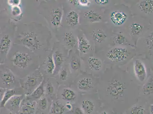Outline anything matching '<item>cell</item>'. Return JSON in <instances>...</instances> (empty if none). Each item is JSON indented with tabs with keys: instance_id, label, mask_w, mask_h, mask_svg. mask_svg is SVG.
I'll return each mask as SVG.
<instances>
[{
	"instance_id": "e575fe53",
	"label": "cell",
	"mask_w": 153,
	"mask_h": 114,
	"mask_svg": "<svg viewBox=\"0 0 153 114\" xmlns=\"http://www.w3.org/2000/svg\"><path fill=\"white\" fill-rule=\"evenodd\" d=\"M114 41L115 44L121 45L126 44V37L122 34H118L114 38Z\"/></svg>"
},
{
	"instance_id": "44dd1931",
	"label": "cell",
	"mask_w": 153,
	"mask_h": 114,
	"mask_svg": "<svg viewBox=\"0 0 153 114\" xmlns=\"http://www.w3.org/2000/svg\"><path fill=\"white\" fill-rule=\"evenodd\" d=\"M88 64L90 70L99 71L102 68V62L98 58L90 57L88 59Z\"/></svg>"
},
{
	"instance_id": "4fadbf2b",
	"label": "cell",
	"mask_w": 153,
	"mask_h": 114,
	"mask_svg": "<svg viewBox=\"0 0 153 114\" xmlns=\"http://www.w3.org/2000/svg\"><path fill=\"white\" fill-rule=\"evenodd\" d=\"M42 73L48 75H53L55 69V66L52 56V50L49 51L47 55L40 62L39 68Z\"/></svg>"
},
{
	"instance_id": "b9f144b4",
	"label": "cell",
	"mask_w": 153,
	"mask_h": 114,
	"mask_svg": "<svg viewBox=\"0 0 153 114\" xmlns=\"http://www.w3.org/2000/svg\"><path fill=\"white\" fill-rule=\"evenodd\" d=\"M94 1L96 3L99 5H106L108 3V0H94Z\"/></svg>"
},
{
	"instance_id": "ab89813d",
	"label": "cell",
	"mask_w": 153,
	"mask_h": 114,
	"mask_svg": "<svg viewBox=\"0 0 153 114\" xmlns=\"http://www.w3.org/2000/svg\"><path fill=\"white\" fill-rule=\"evenodd\" d=\"M79 5L83 7H87L89 6L90 4V2L88 0H80L79 1Z\"/></svg>"
},
{
	"instance_id": "8d00e7d4",
	"label": "cell",
	"mask_w": 153,
	"mask_h": 114,
	"mask_svg": "<svg viewBox=\"0 0 153 114\" xmlns=\"http://www.w3.org/2000/svg\"><path fill=\"white\" fill-rule=\"evenodd\" d=\"M46 90L47 94L49 95H51L54 93V87L52 82L48 81L45 84Z\"/></svg>"
},
{
	"instance_id": "7bdbcfd3",
	"label": "cell",
	"mask_w": 153,
	"mask_h": 114,
	"mask_svg": "<svg viewBox=\"0 0 153 114\" xmlns=\"http://www.w3.org/2000/svg\"><path fill=\"white\" fill-rule=\"evenodd\" d=\"M65 108L68 110V111H71L73 110L74 108L73 106L71 104V103L68 102L66 104L65 106Z\"/></svg>"
},
{
	"instance_id": "30bf717a",
	"label": "cell",
	"mask_w": 153,
	"mask_h": 114,
	"mask_svg": "<svg viewBox=\"0 0 153 114\" xmlns=\"http://www.w3.org/2000/svg\"><path fill=\"white\" fill-rule=\"evenodd\" d=\"M44 76L39 69L27 75L22 81L23 87L28 92L32 93L44 80Z\"/></svg>"
},
{
	"instance_id": "d4e9b609",
	"label": "cell",
	"mask_w": 153,
	"mask_h": 114,
	"mask_svg": "<svg viewBox=\"0 0 153 114\" xmlns=\"http://www.w3.org/2000/svg\"><path fill=\"white\" fill-rule=\"evenodd\" d=\"M36 103V101H29L22 107L20 114H34Z\"/></svg>"
},
{
	"instance_id": "ee69618b",
	"label": "cell",
	"mask_w": 153,
	"mask_h": 114,
	"mask_svg": "<svg viewBox=\"0 0 153 114\" xmlns=\"http://www.w3.org/2000/svg\"><path fill=\"white\" fill-rule=\"evenodd\" d=\"M150 113L151 114H153V103L151 104L150 105Z\"/></svg>"
},
{
	"instance_id": "9a60e30c",
	"label": "cell",
	"mask_w": 153,
	"mask_h": 114,
	"mask_svg": "<svg viewBox=\"0 0 153 114\" xmlns=\"http://www.w3.org/2000/svg\"><path fill=\"white\" fill-rule=\"evenodd\" d=\"M147 108L145 100L140 97L137 102L129 108L123 114H149Z\"/></svg>"
},
{
	"instance_id": "ba28073f",
	"label": "cell",
	"mask_w": 153,
	"mask_h": 114,
	"mask_svg": "<svg viewBox=\"0 0 153 114\" xmlns=\"http://www.w3.org/2000/svg\"><path fill=\"white\" fill-rule=\"evenodd\" d=\"M102 105L98 93L87 94L80 102V108L84 114H97Z\"/></svg>"
},
{
	"instance_id": "60d3db41",
	"label": "cell",
	"mask_w": 153,
	"mask_h": 114,
	"mask_svg": "<svg viewBox=\"0 0 153 114\" xmlns=\"http://www.w3.org/2000/svg\"><path fill=\"white\" fill-rule=\"evenodd\" d=\"M73 110V114H84L81 108L79 107H75L74 108Z\"/></svg>"
},
{
	"instance_id": "d6986e66",
	"label": "cell",
	"mask_w": 153,
	"mask_h": 114,
	"mask_svg": "<svg viewBox=\"0 0 153 114\" xmlns=\"http://www.w3.org/2000/svg\"><path fill=\"white\" fill-rule=\"evenodd\" d=\"M153 94V76H151L140 89V97L144 98Z\"/></svg>"
},
{
	"instance_id": "7a4b0ae2",
	"label": "cell",
	"mask_w": 153,
	"mask_h": 114,
	"mask_svg": "<svg viewBox=\"0 0 153 114\" xmlns=\"http://www.w3.org/2000/svg\"><path fill=\"white\" fill-rule=\"evenodd\" d=\"M52 38L49 28L32 22L16 25L14 44L29 49L38 56L41 61L51 50Z\"/></svg>"
},
{
	"instance_id": "484cf974",
	"label": "cell",
	"mask_w": 153,
	"mask_h": 114,
	"mask_svg": "<svg viewBox=\"0 0 153 114\" xmlns=\"http://www.w3.org/2000/svg\"><path fill=\"white\" fill-rule=\"evenodd\" d=\"M45 84L46 81L45 79H44L40 85L32 93L31 96L36 99H41L42 97L44 95L45 92Z\"/></svg>"
},
{
	"instance_id": "f1b7e54d",
	"label": "cell",
	"mask_w": 153,
	"mask_h": 114,
	"mask_svg": "<svg viewBox=\"0 0 153 114\" xmlns=\"http://www.w3.org/2000/svg\"><path fill=\"white\" fill-rule=\"evenodd\" d=\"M107 36L102 29H99L97 31H93L92 37L96 42L101 43L104 41Z\"/></svg>"
},
{
	"instance_id": "cb8c5ba5",
	"label": "cell",
	"mask_w": 153,
	"mask_h": 114,
	"mask_svg": "<svg viewBox=\"0 0 153 114\" xmlns=\"http://www.w3.org/2000/svg\"><path fill=\"white\" fill-rule=\"evenodd\" d=\"M83 16L86 20L91 23L99 21L102 19V16L100 14L93 10L85 12Z\"/></svg>"
},
{
	"instance_id": "5b68a950",
	"label": "cell",
	"mask_w": 153,
	"mask_h": 114,
	"mask_svg": "<svg viewBox=\"0 0 153 114\" xmlns=\"http://www.w3.org/2000/svg\"><path fill=\"white\" fill-rule=\"evenodd\" d=\"M1 20L0 63L4 64L7 56L14 44L16 25L9 17Z\"/></svg>"
},
{
	"instance_id": "2e32d148",
	"label": "cell",
	"mask_w": 153,
	"mask_h": 114,
	"mask_svg": "<svg viewBox=\"0 0 153 114\" xmlns=\"http://www.w3.org/2000/svg\"><path fill=\"white\" fill-rule=\"evenodd\" d=\"M134 72L136 78L140 82H143L146 79L147 73L145 67L139 60H136L135 61Z\"/></svg>"
},
{
	"instance_id": "ffe728a7",
	"label": "cell",
	"mask_w": 153,
	"mask_h": 114,
	"mask_svg": "<svg viewBox=\"0 0 153 114\" xmlns=\"http://www.w3.org/2000/svg\"><path fill=\"white\" fill-rule=\"evenodd\" d=\"M78 50L80 53L83 54H87L91 49V44L83 36H77Z\"/></svg>"
},
{
	"instance_id": "d590c367",
	"label": "cell",
	"mask_w": 153,
	"mask_h": 114,
	"mask_svg": "<svg viewBox=\"0 0 153 114\" xmlns=\"http://www.w3.org/2000/svg\"><path fill=\"white\" fill-rule=\"evenodd\" d=\"M145 42L147 48L150 50H153V31L151 32L145 39Z\"/></svg>"
},
{
	"instance_id": "f35d334b",
	"label": "cell",
	"mask_w": 153,
	"mask_h": 114,
	"mask_svg": "<svg viewBox=\"0 0 153 114\" xmlns=\"http://www.w3.org/2000/svg\"><path fill=\"white\" fill-rule=\"evenodd\" d=\"M21 1L20 0H9L7 2V3L9 6H20Z\"/></svg>"
},
{
	"instance_id": "ac0fdd59",
	"label": "cell",
	"mask_w": 153,
	"mask_h": 114,
	"mask_svg": "<svg viewBox=\"0 0 153 114\" xmlns=\"http://www.w3.org/2000/svg\"><path fill=\"white\" fill-rule=\"evenodd\" d=\"M110 19L112 23L115 25L120 26L126 21L127 16L124 12L120 11H115L111 14Z\"/></svg>"
},
{
	"instance_id": "603a6c76",
	"label": "cell",
	"mask_w": 153,
	"mask_h": 114,
	"mask_svg": "<svg viewBox=\"0 0 153 114\" xmlns=\"http://www.w3.org/2000/svg\"><path fill=\"white\" fill-rule=\"evenodd\" d=\"M140 9L147 14H153V0H144L141 1L139 5Z\"/></svg>"
},
{
	"instance_id": "d6a6232c",
	"label": "cell",
	"mask_w": 153,
	"mask_h": 114,
	"mask_svg": "<svg viewBox=\"0 0 153 114\" xmlns=\"http://www.w3.org/2000/svg\"><path fill=\"white\" fill-rule=\"evenodd\" d=\"M22 95L14 96L10 100V104L13 108L19 107L23 99Z\"/></svg>"
},
{
	"instance_id": "e0dca14e",
	"label": "cell",
	"mask_w": 153,
	"mask_h": 114,
	"mask_svg": "<svg viewBox=\"0 0 153 114\" xmlns=\"http://www.w3.org/2000/svg\"><path fill=\"white\" fill-rule=\"evenodd\" d=\"M75 52L69 51V56L68 63L69 65L71 72H76L81 67V63L80 60L75 54Z\"/></svg>"
},
{
	"instance_id": "5bb4252c",
	"label": "cell",
	"mask_w": 153,
	"mask_h": 114,
	"mask_svg": "<svg viewBox=\"0 0 153 114\" xmlns=\"http://www.w3.org/2000/svg\"><path fill=\"white\" fill-rule=\"evenodd\" d=\"M126 48L116 47L110 50L106 54L107 58L113 62H122L128 57Z\"/></svg>"
},
{
	"instance_id": "7c38bea8",
	"label": "cell",
	"mask_w": 153,
	"mask_h": 114,
	"mask_svg": "<svg viewBox=\"0 0 153 114\" xmlns=\"http://www.w3.org/2000/svg\"><path fill=\"white\" fill-rule=\"evenodd\" d=\"M17 79L14 73L3 64H1V83L5 87L15 86Z\"/></svg>"
},
{
	"instance_id": "f6af8a7d",
	"label": "cell",
	"mask_w": 153,
	"mask_h": 114,
	"mask_svg": "<svg viewBox=\"0 0 153 114\" xmlns=\"http://www.w3.org/2000/svg\"><path fill=\"white\" fill-rule=\"evenodd\" d=\"M4 114H13L12 113V112H10L9 113Z\"/></svg>"
},
{
	"instance_id": "6da1fadb",
	"label": "cell",
	"mask_w": 153,
	"mask_h": 114,
	"mask_svg": "<svg viewBox=\"0 0 153 114\" xmlns=\"http://www.w3.org/2000/svg\"><path fill=\"white\" fill-rule=\"evenodd\" d=\"M98 94L102 105L117 114H123L138 101L140 89L131 87L121 78L113 77L98 87Z\"/></svg>"
},
{
	"instance_id": "f546056e",
	"label": "cell",
	"mask_w": 153,
	"mask_h": 114,
	"mask_svg": "<svg viewBox=\"0 0 153 114\" xmlns=\"http://www.w3.org/2000/svg\"><path fill=\"white\" fill-rule=\"evenodd\" d=\"M66 108L62 104L59 102L53 103L51 105V114H63Z\"/></svg>"
},
{
	"instance_id": "4316f807",
	"label": "cell",
	"mask_w": 153,
	"mask_h": 114,
	"mask_svg": "<svg viewBox=\"0 0 153 114\" xmlns=\"http://www.w3.org/2000/svg\"><path fill=\"white\" fill-rule=\"evenodd\" d=\"M70 73L71 71L69 65L67 63L61 68L57 75L59 76L60 80L62 81H66L69 78Z\"/></svg>"
},
{
	"instance_id": "74e56055",
	"label": "cell",
	"mask_w": 153,
	"mask_h": 114,
	"mask_svg": "<svg viewBox=\"0 0 153 114\" xmlns=\"http://www.w3.org/2000/svg\"><path fill=\"white\" fill-rule=\"evenodd\" d=\"M39 105L42 109L45 110L46 109L48 105V102H47V98L45 97L41 98L40 100Z\"/></svg>"
},
{
	"instance_id": "4dcf8cb0",
	"label": "cell",
	"mask_w": 153,
	"mask_h": 114,
	"mask_svg": "<svg viewBox=\"0 0 153 114\" xmlns=\"http://www.w3.org/2000/svg\"><path fill=\"white\" fill-rule=\"evenodd\" d=\"M130 31L133 35H138L142 32L144 26L139 23H134L131 25Z\"/></svg>"
},
{
	"instance_id": "7402d4cb",
	"label": "cell",
	"mask_w": 153,
	"mask_h": 114,
	"mask_svg": "<svg viewBox=\"0 0 153 114\" xmlns=\"http://www.w3.org/2000/svg\"><path fill=\"white\" fill-rule=\"evenodd\" d=\"M16 94V91L13 89L5 90L0 104L1 108L4 107L8 101L14 96Z\"/></svg>"
},
{
	"instance_id": "9c48e42d",
	"label": "cell",
	"mask_w": 153,
	"mask_h": 114,
	"mask_svg": "<svg viewBox=\"0 0 153 114\" xmlns=\"http://www.w3.org/2000/svg\"><path fill=\"white\" fill-rule=\"evenodd\" d=\"M62 3L64 12L61 26L74 30L79 23V13L71 9V5L68 3V1Z\"/></svg>"
},
{
	"instance_id": "836d02e7",
	"label": "cell",
	"mask_w": 153,
	"mask_h": 114,
	"mask_svg": "<svg viewBox=\"0 0 153 114\" xmlns=\"http://www.w3.org/2000/svg\"><path fill=\"white\" fill-rule=\"evenodd\" d=\"M97 114H117L114 112L111 108L102 105L98 110Z\"/></svg>"
},
{
	"instance_id": "83f0119b",
	"label": "cell",
	"mask_w": 153,
	"mask_h": 114,
	"mask_svg": "<svg viewBox=\"0 0 153 114\" xmlns=\"http://www.w3.org/2000/svg\"><path fill=\"white\" fill-rule=\"evenodd\" d=\"M62 99L65 101H73L76 100V94L73 90L69 88H65L62 93Z\"/></svg>"
},
{
	"instance_id": "277c9868",
	"label": "cell",
	"mask_w": 153,
	"mask_h": 114,
	"mask_svg": "<svg viewBox=\"0 0 153 114\" xmlns=\"http://www.w3.org/2000/svg\"><path fill=\"white\" fill-rule=\"evenodd\" d=\"M60 1H42L38 6L39 13L46 20L49 29L56 34L62 24L63 3Z\"/></svg>"
},
{
	"instance_id": "8992f818",
	"label": "cell",
	"mask_w": 153,
	"mask_h": 114,
	"mask_svg": "<svg viewBox=\"0 0 153 114\" xmlns=\"http://www.w3.org/2000/svg\"><path fill=\"white\" fill-rule=\"evenodd\" d=\"M55 34L58 41L68 50L75 52L76 47L78 49L77 36L75 35L73 29L61 26Z\"/></svg>"
},
{
	"instance_id": "3957f363",
	"label": "cell",
	"mask_w": 153,
	"mask_h": 114,
	"mask_svg": "<svg viewBox=\"0 0 153 114\" xmlns=\"http://www.w3.org/2000/svg\"><path fill=\"white\" fill-rule=\"evenodd\" d=\"M14 73L25 76L39 67V57L25 47L14 44L3 64Z\"/></svg>"
},
{
	"instance_id": "1f68e13d",
	"label": "cell",
	"mask_w": 153,
	"mask_h": 114,
	"mask_svg": "<svg viewBox=\"0 0 153 114\" xmlns=\"http://www.w3.org/2000/svg\"><path fill=\"white\" fill-rule=\"evenodd\" d=\"M9 6L11 7L10 13L11 15H12V20H15V18H19L21 17L22 11L20 6Z\"/></svg>"
},
{
	"instance_id": "8fae6325",
	"label": "cell",
	"mask_w": 153,
	"mask_h": 114,
	"mask_svg": "<svg viewBox=\"0 0 153 114\" xmlns=\"http://www.w3.org/2000/svg\"><path fill=\"white\" fill-rule=\"evenodd\" d=\"M97 82L91 76H84L79 78L76 82L79 91L86 94L98 93V87Z\"/></svg>"
},
{
	"instance_id": "52a82bcc",
	"label": "cell",
	"mask_w": 153,
	"mask_h": 114,
	"mask_svg": "<svg viewBox=\"0 0 153 114\" xmlns=\"http://www.w3.org/2000/svg\"><path fill=\"white\" fill-rule=\"evenodd\" d=\"M52 56L55 64L53 76L58 74L60 69L68 63L69 51L58 41H55L52 48Z\"/></svg>"
}]
</instances>
